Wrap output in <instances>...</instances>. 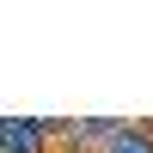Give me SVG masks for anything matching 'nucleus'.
I'll return each instance as SVG.
<instances>
[{
    "mask_svg": "<svg viewBox=\"0 0 153 153\" xmlns=\"http://www.w3.org/2000/svg\"><path fill=\"white\" fill-rule=\"evenodd\" d=\"M0 135H6L0 153H49V141H55V129L49 123H31V117H6Z\"/></svg>",
    "mask_w": 153,
    "mask_h": 153,
    "instance_id": "obj_1",
    "label": "nucleus"
},
{
    "mask_svg": "<svg viewBox=\"0 0 153 153\" xmlns=\"http://www.w3.org/2000/svg\"><path fill=\"white\" fill-rule=\"evenodd\" d=\"M104 153H153V129H123Z\"/></svg>",
    "mask_w": 153,
    "mask_h": 153,
    "instance_id": "obj_2",
    "label": "nucleus"
}]
</instances>
